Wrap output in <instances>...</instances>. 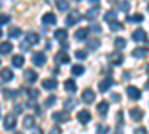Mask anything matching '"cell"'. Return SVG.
<instances>
[{
	"label": "cell",
	"mask_w": 149,
	"mask_h": 134,
	"mask_svg": "<svg viewBox=\"0 0 149 134\" xmlns=\"http://www.w3.org/2000/svg\"><path fill=\"white\" fill-rule=\"evenodd\" d=\"M81 19H82V14H81V12L72 10V14H69L67 18H66V24H67V26H74V24H78Z\"/></svg>",
	"instance_id": "cell-1"
},
{
	"label": "cell",
	"mask_w": 149,
	"mask_h": 134,
	"mask_svg": "<svg viewBox=\"0 0 149 134\" xmlns=\"http://www.w3.org/2000/svg\"><path fill=\"white\" fill-rule=\"evenodd\" d=\"M107 60H109V63H110V64L119 66V64H122V61H124V55L119 54L118 51H115V52H110V54L107 55Z\"/></svg>",
	"instance_id": "cell-2"
},
{
	"label": "cell",
	"mask_w": 149,
	"mask_h": 134,
	"mask_svg": "<svg viewBox=\"0 0 149 134\" xmlns=\"http://www.w3.org/2000/svg\"><path fill=\"white\" fill-rule=\"evenodd\" d=\"M52 119L55 121V122H60V124H63V122H67V121L70 119V115L64 110H61V112H54L52 113Z\"/></svg>",
	"instance_id": "cell-3"
},
{
	"label": "cell",
	"mask_w": 149,
	"mask_h": 134,
	"mask_svg": "<svg viewBox=\"0 0 149 134\" xmlns=\"http://www.w3.org/2000/svg\"><path fill=\"white\" fill-rule=\"evenodd\" d=\"M3 125H5L6 130H14V128L17 127V118H15L14 115H6Z\"/></svg>",
	"instance_id": "cell-4"
},
{
	"label": "cell",
	"mask_w": 149,
	"mask_h": 134,
	"mask_svg": "<svg viewBox=\"0 0 149 134\" xmlns=\"http://www.w3.org/2000/svg\"><path fill=\"white\" fill-rule=\"evenodd\" d=\"M0 79L5 81V82L12 81V79H14V72H12L10 69H8V67L2 69V70H0Z\"/></svg>",
	"instance_id": "cell-5"
},
{
	"label": "cell",
	"mask_w": 149,
	"mask_h": 134,
	"mask_svg": "<svg viewBox=\"0 0 149 134\" xmlns=\"http://www.w3.org/2000/svg\"><path fill=\"white\" fill-rule=\"evenodd\" d=\"M42 22L45 24V26H54V24L57 22V17L52 14V12H48V14H45L42 17Z\"/></svg>",
	"instance_id": "cell-6"
},
{
	"label": "cell",
	"mask_w": 149,
	"mask_h": 134,
	"mask_svg": "<svg viewBox=\"0 0 149 134\" xmlns=\"http://www.w3.org/2000/svg\"><path fill=\"white\" fill-rule=\"evenodd\" d=\"M146 31L143 28H137L134 33H133V40L136 42H146Z\"/></svg>",
	"instance_id": "cell-7"
},
{
	"label": "cell",
	"mask_w": 149,
	"mask_h": 134,
	"mask_svg": "<svg viewBox=\"0 0 149 134\" xmlns=\"http://www.w3.org/2000/svg\"><path fill=\"white\" fill-rule=\"evenodd\" d=\"M127 94L131 100H139L140 97H142V92L139 88H136V87H128L127 88Z\"/></svg>",
	"instance_id": "cell-8"
},
{
	"label": "cell",
	"mask_w": 149,
	"mask_h": 134,
	"mask_svg": "<svg viewBox=\"0 0 149 134\" xmlns=\"http://www.w3.org/2000/svg\"><path fill=\"white\" fill-rule=\"evenodd\" d=\"M55 61L60 63V64H67V63L70 61V57H69L64 51H60V52L55 54Z\"/></svg>",
	"instance_id": "cell-9"
},
{
	"label": "cell",
	"mask_w": 149,
	"mask_h": 134,
	"mask_svg": "<svg viewBox=\"0 0 149 134\" xmlns=\"http://www.w3.org/2000/svg\"><path fill=\"white\" fill-rule=\"evenodd\" d=\"M24 79H26L29 83H33V82H36V81H37V73H36L34 70L27 69L26 72H24Z\"/></svg>",
	"instance_id": "cell-10"
},
{
	"label": "cell",
	"mask_w": 149,
	"mask_h": 134,
	"mask_svg": "<svg viewBox=\"0 0 149 134\" xmlns=\"http://www.w3.org/2000/svg\"><path fill=\"white\" fill-rule=\"evenodd\" d=\"M33 63H34L36 66H43V64L46 63L45 54H43V52H36V54L33 55Z\"/></svg>",
	"instance_id": "cell-11"
},
{
	"label": "cell",
	"mask_w": 149,
	"mask_h": 134,
	"mask_svg": "<svg viewBox=\"0 0 149 134\" xmlns=\"http://www.w3.org/2000/svg\"><path fill=\"white\" fill-rule=\"evenodd\" d=\"M82 100H84L85 103H93V101L95 100L94 91H93V90H85V91L82 92Z\"/></svg>",
	"instance_id": "cell-12"
},
{
	"label": "cell",
	"mask_w": 149,
	"mask_h": 134,
	"mask_svg": "<svg viewBox=\"0 0 149 134\" xmlns=\"http://www.w3.org/2000/svg\"><path fill=\"white\" fill-rule=\"evenodd\" d=\"M78 119H79L81 124H88L90 121H91V113L88 110H81L78 113Z\"/></svg>",
	"instance_id": "cell-13"
},
{
	"label": "cell",
	"mask_w": 149,
	"mask_h": 134,
	"mask_svg": "<svg viewBox=\"0 0 149 134\" xmlns=\"http://www.w3.org/2000/svg\"><path fill=\"white\" fill-rule=\"evenodd\" d=\"M26 42L29 45H37L40 42V37H39V34H36V33H27L26 34Z\"/></svg>",
	"instance_id": "cell-14"
},
{
	"label": "cell",
	"mask_w": 149,
	"mask_h": 134,
	"mask_svg": "<svg viewBox=\"0 0 149 134\" xmlns=\"http://www.w3.org/2000/svg\"><path fill=\"white\" fill-rule=\"evenodd\" d=\"M88 34H90V28L84 27V28H79L76 33H74V37H76L78 40H85L86 37H88Z\"/></svg>",
	"instance_id": "cell-15"
},
{
	"label": "cell",
	"mask_w": 149,
	"mask_h": 134,
	"mask_svg": "<svg viewBox=\"0 0 149 134\" xmlns=\"http://www.w3.org/2000/svg\"><path fill=\"white\" fill-rule=\"evenodd\" d=\"M57 81L55 79H45L43 82H42V87L45 88V90H48V91H52V90H55L57 88Z\"/></svg>",
	"instance_id": "cell-16"
},
{
	"label": "cell",
	"mask_w": 149,
	"mask_h": 134,
	"mask_svg": "<svg viewBox=\"0 0 149 134\" xmlns=\"http://www.w3.org/2000/svg\"><path fill=\"white\" fill-rule=\"evenodd\" d=\"M130 116L134 121H140L143 118V110L139 109V107H133V109H130Z\"/></svg>",
	"instance_id": "cell-17"
},
{
	"label": "cell",
	"mask_w": 149,
	"mask_h": 134,
	"mask_svg": "<svg viewBox=\"0 0 149 134\" xmlns=\"http://www.w3.org/2000/svg\"><path fill=\"white\" fill-rule=\"evenodd\" d=\"M112 85H113V81H112L110 78H109V79H103L100 83H98V90H100L102 92H106V91L112 87Z\"/></svg>",
	"instance_id": "cell-18"
},
{
	"label": "cell",
	"mask_w": 149,
	"mask_h": 134,
	"mask_svg": "<svg viewBox=\"0 0 149 134\" xmlns=\"http://www.w3.org/2000/svg\"><path fill=\"white\" fill-rule=\"evenodd\" d=\"M34 124H36L34 116H31V115L24 116V119H22V127H24V128H33Z\"/></svg>",
	"instance_id": "cell-19"
},
{
	"label": "cell",
	"mask_w": 149,
	"mask_h": 134,
	"mask_svg": "<svg viewBox=\"0 0 149 134\" xmlns=\"http://www.w3.org/2000/svg\"><path fill=\"white\" fill-rule=\"evenodd\" d=\"M131 55L134 58H145L148 55V49H146V48H136V49H133Z\"/></svg>",
	"instance_id": "cell-20"
},
{
	"label": "cell",
	"mask_w": 149,
	"mask_h": 134,
	"mask_svg": "<svg viewBox=\"0 0 149 134\" xmlns=\"http://www.w3.org/2000/svg\"><path fill=\"white\" fill-rule=\"evenodd\" d=\"M54 36H55V39H57V40L64 42V40L67 39V31H66L64 28H58V30H55Z\"/></svg>",
	"instance_id": "cell-21"
},
{
	"label": "cell",
	"mask_w": 149,
	"mask_h": 134,
	"mask_svg": "<svg viewBox=\"0 0 149 134\" xmlns=\"http://www.w3.org/2000/svg\"><path fill=\"white\" fill-rule=\"evenodd\" d=\"M64 88H66V91H67V92H74L78 87H76V83H74V81L67 79V81L64 82Z\"/></svg>",
	"instance_id": "cell-22"
},
{
	"label": "cell",
	"mask_w": 149,
	"mask_h": 134,
	"mask_svg": "<svg viewBox=\"0 0 149 134\" xmlns=\"http://www.w3.org/2000/svg\"><path fill=\"white\" fill-rule=\"evenodd\" d=\"M12 46L9 42H3V43H0V54H3V55H6V54H9L10 51H12Z\"/></svg>",
	"instance_id": "cell-23"
},
{
	"label": "cell",
	"mask_w": 149,
	"mask_h": 134,
	"mask_svg": "<svg viewBox=\"0 0 149 134\" xmlns=\"http://www.w3.org/2000/svg\"><path fill=\"white\" fill-rule=\"evenodd\" d=\"M97 110H98V113H100V115H106L107 110H109V103L107 101H100V103H98V106H97Z\"/></svg>",
	"instance_id": "cell-24"
},
{
	"label": "cell",
	"mask_w": 149,
	"mask_h": 134,
	"mask_svg": "<svg viewBox=\"0 0 149 134\" xmlns=\"http://www.w3.org/2000/svg\"><path fill=\"white\" fill-rule=\"evenodd\" d=\"M10 61H12V66H15V67H21V66L24 64V58H22L21 55H14Z\"/></svg>",
	"instance_id": "cell-25"
},
{
	"label": "cell",
	"mask_w": 149,
	"mask_h": 134,
	"mask_svg": "<svg viewBox=\"0 0 149 134\" xmlns=\"http://www.w3.org/2000/svg\"><path fill=\"white\" fill-rule=\"evenodd\" d=\"M69 2L67 0H57V8L61 10V12H64V10H69Z\"/></svg>",
	"instance_id": "cell-26"
},
{
	"label": "cell",
	"mask_w": 149,
	"mask_h": 134,
	"mask_svg": "<svg viewBox=\"0 0 149 134\" xmlns=\"http://www.w3.org/2000/svg\"><path fill=\"white\" fill-rule=\"evenodd\" d=\"M104 21H107V22L116 21V12L115 10H107L104 14Z\"/></svg>",
	"instance_id": "cell-27"
},
{
	"label": "cell",
	"mask_w": 149,
	"mask_h": 134,
	"mask_svg": "<svg viewBox=\"0 0 149 134\" xmlns=\"http://www.w3.org/2000/svg\"><path fill=\"white\" fill-rule=\"evenodd\" d=\"M109 27H110L112 31H121V30L124 28V26H122L121 22H118V21H112V22H109Z\"/></svg>",
	"instance_id": "cell-28"
},
{
	"label": "cell",
	"mask_w": 149,
	"mask_h": 134,
	"mask_svg": "<svg viewBox=\"0 0 149 134\" xmlns=\"http://www.w3.org/2000/svg\"><path fill=\"white\" fill-rule=\"evenodd\" d=\"M19 34H21V28H18V27H10L9 28V37L17 39V37H19Z\"/></svg>",
	"instance_id": "cell-29"
},
{
	"label": "cell",
	"mask_w": 149,
	"mask_h": 134,
	"mask_svg": "<svg viewBox=\"0 0 149 134\" xmlns=\"http://www.w3.org/2000/svg\"><path fill=\"white\" fill-rule=\"evenodd\" d=\"M130 2L128 0H121L119 2V5H118V8H119V10H122V12H128L130 10Z\"/></svg>",
	"instance_id": "cell-30"
},
{
	"label": "cell",
	"mask_w": 149,
	"mask_h": 134,
	"mask_svg": "<svg viewBox=\"0 0 149 134\" xmlns=\"http://www.w3.org/2000/svg\"><path fill=\"white\" fill-rule=\"evenodd\" d=\"M143 21V15L140 14H134L131 17H127V22H142Z\"/></svg>",
	"instance_id": "cell-31"
},
{
	"label": "cell",
	"mask_w": 149,
	"mask_h": 134,
	"mask_svg": "<svg viewBox=\"0 0 149 134\" xmlns=\"http://www.w3.org/2000/svg\"><path fill=\"white\" fill-rule=\"evenodd\" d=\"M97 15H98V9H90V10H88V12H86V14H85V18H86V19H91V21H93V19H94V18H95Z\"/></svg>",
	"instance_id": "cell-32"
},
{
	"label": "cell",
	"mask_w": 149,
	"mask_h": 134,
	"mask_svg": "<svg viewBox=\"0 0 149 134\" xmlns=\"http://www.w3.org/2000/svg\"><path fill=\"white\" fill-rule=\"evenodd\" d=\"M64 106H66L67 110H72V109H74V106H76V100H74L73 97H72V99H67L64 101Z\"/></svg>",
	"instance_id": "cell-33"
},
{
	"label": "cell",
	"mask_w": 149,
	"mask_h": 134,
	"mask_svg": "<svg viewBox=\"0 0 149 134\" xmlns=\"http://www.w3.org/2000/svg\"><path fill=\"white\" fill-rule=\"evenodd\" d=\"M84 72H85V69H84L82 66H78V64H76V66H73V67H72V73H73L74 76H79V75H82Z\"/></svg>",
	"instance_id": "cell-34"
},
{
	"label": "cell",
	"mask_w": 149,
	"mask_h": 134,
	"mask_svg": "<svg viewBox=\"0 0 149 134\" xmlns=\"http://www.w3.org/2000/svg\"><path fill=\"white\" fill-rule=\"evenodd\" d=\"M115 46H116V49H122V48H125V39L116 37L115 39Z\"/></svg>",
	"instance_id": "cell-35"
},
{
	"label": "cell",
	"mask_w": 149,
	"mask_h": 134,
	"mask_svg": "<svg viewBox=\"0 0 149 134\" xmlns=\"http://www.w3.org/2000/svg\"><path fill=\"white\" fill-rule=\"evenodd\" d=\"M98 46H100V40H98V39H91L90 42H88V48H90V49H97V48Z\"/></svg>",
	"instance_id": "cell-36"
},
{
	"label": "cell",
	"mask_w": 149,
	"mask_h": 134,
	"mask_svg": "<svg viewBox=\"0 0 149 134\" xmlns=\"http://www.w3.org/2000/svg\"><path fill=\"white\" fill-rule=\"evenodd\" d=\"M95 128H97V134H106V133H109V127L102 125V124H97Z\"/></svg>",
	"instance_id": "cell-37"
},
{
	"label": "cell",
	"mask_w": 149,
	"mask_h": 134,
	"mask_svg": "<svg viewBox=\"0 0 149 134\" xmlns=\"http://www.w3.org/2000/svg\"><path fill=\"white\" fill-rule=\"evenodd\" d=\"M9 21H10V15H8V14H0V26L8 24Z\"/></svg>",
	"instance_id": "cell-38"
},
{
	"label": "cell",
	"mask_w": 149,
	"mask_h": 134,
	"mask_svg": "<svg viewBox=\"0 0 149 134\" xmlns=\"http://www.w3.org/2000/svg\"><path fill=\"white\" fill-rule=\"evenodd\" d=\"M55 101H57V97H55V95H49L48 99L45 100V104H46L48 107H51V106H52Z\"/></svg>",
	"instance_id": "cell-39"
},
{
	"label": "cell",
	"mask_w": 149,
	"mask_h": 134,
	"mask_svg": "<svg viewBox=\"0 0 149 134\" xmlns=\"http://www.w3.org/2000/svg\"><path fill=\"white\" fill-rule=\"evenodd\" d=\"M17 95H18V91H10V90L5 91V97H6V99H15Z\"/></svg>",
	"instance_id": "cell-40"
},
{
	"label": "cell",
	"mask_w": 149,
	"mask_h": 134,
	"mask_svg": "<svg viewBox=\"0 0 149 134\" xmlns=\"http://www.w3.org/2000/svg\"><path fill=\"white\" fill-rule=\"evenodd\" d=\"M74 57H76L78 60H85V58H86V51H82V49H79V51H76V52H74Z\"/></svg>",
	"instance_id": "cell-41"
},
{
	"label": "cell",
	"mask_w": 149,
	"mask_h": 134,
	"mask_svg": "<svg viewBox=\"0 0 149 134\" xmlns=\"http://www.w3.org/2000/svg\"><path fill=\"white\" fill-rule=\"evenodd\" d=\"M27 92H29V95L31 97V99H37V97H39V91L37 90H29Z\"/></svg>",
	"instance_id": "cell-42"
},
{
	"label": "cell",
	"mask_w": 149,
	"mask_h": 134,
	"mask_svg": "<svg viewBox=\"0 0 149 134\" xmlns=\"http://www.w3.org/2000/svg\"><path fill=\"white\" fill-rule=\"evenodd\" d=\"M134 134H148V131H146L145 127H139V128L134 130Z\"/></svg>",
	"instance_id": "cell-43"
},
{
	"label": "cell",
	"mask_w": 149,
	"mask_h": 134,
	"mask_svg": "<svg viewBox=\"0 0 149 134\" xmlns=\"http://www.w3.org/2000/svg\"><path fill=\"white\" fill-rule=\"evenodd\" d=\"M29 48H30V46H29L27 42H21V49H22V51H29Z\"/></svg>",
	"instance_id": "cell-44"
},
{
	"label": "cell",
	"mask_w": 149,
	"mask_h": 134,
	"mask_svg": "<svg viewBox=\"0 0 149 134\" xmlns=\"http://www.w3.org/2000/svg\"><path fill=\"white\" fill-rule=\"evenodd\" d=\"M112 100H113V101H119L121 100V95H118L116 92H113V94H112Z\"/></svg>",
	"instance_id": "cell-45"
},
{
	"label": "cell",
	"mask_w": 149,
	"mask_h": 134,
	"mask_svg": "<svg viewBox=\"0 0 149 134\" xmlns=\"http://www.w3.org/2000/svg\"><path fill=\"white\" fill-rule=\"evenodd\" d=\"M61 133V130L58 128V127H54L52 130H51V133H49V134H60Z\"/></svg>",
	"instance_id": "cell-46"
},
{
	"label": "cell",
	"mask_w": 149,
	"mask_h": 134,
	"mask_svg": "<svg viewBox=\"0 0 149 134\" xmlns=\"http://www.w3.org/2000/svg\"><path fill=\"white\" fill-rule=\"evenodd\" d=\"M91 28H93L94 31H95V30H97V31H100V30H102V27H100V26H97V24H94V22L91 24Z\"/></svg>",
	"instance_id": "cell-47"
},
{
	"label": "cell",
	"mask_w": 149,
	"mask_h": 134,
	"mask_svg": "<svg viewBox=\"0 0 149 134\" xmlns=\"http://www.w3.org/2000/svg\"><path fill=\"white\" fill-rule=\"evenodd\" d=\"M21 110H22V106L21 104H17L15 106V113H21Z\"/></svg>",
	"instance_id": "cell-48"
},
{
	"label": "cell",
	"mask_w": 149,
	"mask_h": 134,
	"mask_svg": "<svg viewBox=\"0 0 149 134\" xmlns=\"http://www.w3.org/2000/svg\"><path fill=\"white\" fill-rule=\"evenodd\" d=\"M98 2H100V0H90V3H93V5H94V3H95V5H97V3H98Z\"/></svg>",
	"instance_id": "cell-49"
},
{
	"label": "cell",
	"mask_w": 149,
	"mask_h": 134,
	"mask_svg": "<svg viewBox=\"0 0 149 134\" xmlns=\"http://www.w3.org/2000/svg\"><path fill=\"white\" fill-rule=\"evenodd\" d=\"M33 134H43V133H42V130H37V131H34Z\"/></svg>",
	"instance_id": "cell-50"
},
{
	"label": "cell",
	"mask_w": 149,
	"mask_h": 134,
	"mask_svg": "<svg viewBox=\"0 0 149 134\" xmlns=\"http://www.w3.org/2000/svg\"><path fill=\"white\" fill-rule=\"evenodd\" d=\"M2 36H3V31H2V30H0V37H2Z\"/></svg>",
	"instance_id": "cell-51"
},
{
	"label": "cell",
	"mask_w": 149,
	"mask_h": 134,
	"mask_svg": "<svg viewBox=\"0 0 149 134\" xmlns=\"http://www.w3.org/2000/svg\"><path fill=\"white\" fill-rule=\"evenodd\" d=\"M0 61H2V60H0Z\"/></svg>",
	"instance_id": "cell-52"
},
{
	"label": "cell",
	"mask_w": 149,
	"mask_h": 134,
	"mask_svg": "<svg viewBox=\"0 0 149 134\" xmlns=\"http://www.w3.org/2000/svg\"><path fill=\"white\" fill-rule=\"evenodd\" d=\"M78 2H79V0H78Z\"/></svg>",
	"instance_id": "cell-53"
}]
</instances>
